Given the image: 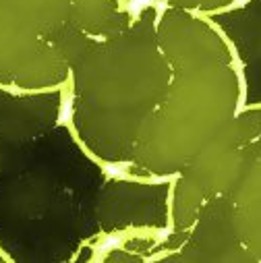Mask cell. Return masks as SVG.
Here are the masks:
<instances>
[{
    "label": "cell",
    "mask_w": 261,
    "mask_h": 263,
    "mask_svg": "<svg viewBox=\"0 0 261 263\" xmlns=\"http://www.w3.org/2000/svg\"><path fill=\"white\" fill-rule=\"evenodd\" d=\"M152 0H0V89L60 91L73 64Z\"/></svg>",
    "instance_id": "obj_1"
},
{
    "label": "cell",
    "mask_w": 261,
    "mask_h": 263,
    "mask_svg": "<svg viewBox=\"0 0 261 263\" xmlns=\"http://www.w3.org/2000/svg\"><path fill=\"white\" fill-rule=\"evenodd\" d=\"M0 261H11V257H9V255H5L3 251H0Z\"/></svg>",
    "instance_id": "obj_2"
}]
</instances>
